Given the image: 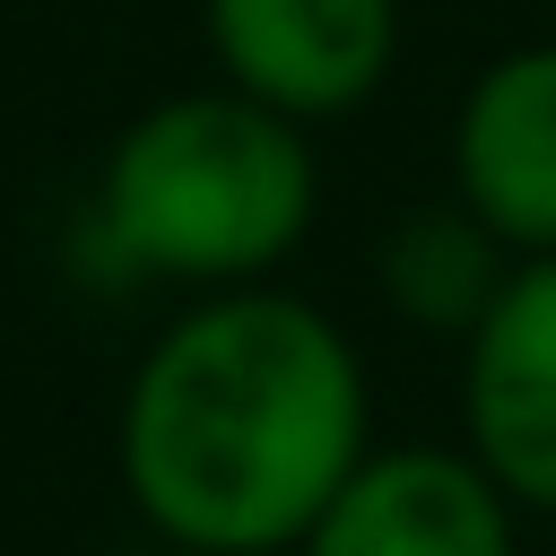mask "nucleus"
Segmentation results:
<instances>
[{
  "mask_svg": "<svg viewBox=\"0 0 556 556\" xmlns=\"http://www.w3.org/2000/svg\"><path fill=\"white\" fill-rule=\"evenodd\" d=\"M321 165L304 122L243 87H182L130 113L96 165V243L165 287H269L313 235Z\"/></svg>",
  "mask_w": 556,
  "mask_h": 556,
  "instance_id": "obj_2",
  "label": "nucleus"
},
{
  "mask_svg": "<svg viewBox=\"0 0 556 556\" xmlns=\"http://www.w3.org/2000/svg\"><path fill=\"white\" fill-rule=\"evenodd\" d=\"M460 443L521 513H556V252L513 261L460 339Z\"/></svg>",
  "mask_w": 556,
  "mask_h": 556,
  "instance_id": "obj_4",
  "label": "nucleus"
},
{
  "mask_svg": "<svg viewBox=\"0 0 556 556\" xmlns=\"http://www.w3.org/2000/svg\"><path fill=\"white\" fill-rule=\"evenodd\" d=\"M217 78L287 122H339L400 61V0H200Z\"/></svg>",
  "mask_w": 556,
  "mask_h": 556,
  "instance_id": "obj_3",
  "label": "nucleus"
},
{
  "mask_svg": "<svg viewBox=\"0 0 556 556\" xmlns=\"http://www.w3.org/2000/svg\"><path fill=\"white\" fill-rule=\"evenodd\" d=\"M374 278H382V304H391L408 330L469 339V330L486 321V304L504 295L513 252H504L460 200H426V208L391 217V235H382V252H374Z\"/></svg>",
  "mask_w": 556,
  "mask_h": 556,
  "instance_id": "obj_7",
  "label": "nucleus"
},
{
  "mask_svg": "<svg viewBox=\"0 0 556 556\" xmlns=\"http://www.w3.org/2000/svg\"><path fill=\"white\" fill-rule=\"evenodd\" d=\"M452 200L513 261L556 252V43H513L460 87Z\"/></svg>",
  "mask_w": 556,
  "mask_h": 556,
  "instance_id": "obj_6",
  "label": "nucleus"
},
{
  "mask_svg": "<svg viewBox=\"0 0 556 556\" xmlns=\"http://www.w3.org/2000/svg\"><path fill=\"white\" fill-rule=\"evenodd\" d=\"M513 513L469 443H374L295 556H521Z\"/></svg>",
  "mask_w": 556,
  "mask_h": 556,
  "instance_id": "obj_5",
  "label": "nucleus"
},
{
  "mask_svg": "<svg viewBox=\"0 0 556 556\" xmlns=\"http://www.w3.org/2000/svg\"><path fill=\"white\" fill-rule=\"evenodd\" d=\"M374 452L356 339L287 287L191 295L130 365L113 469L182 556H295Z\"/></svg>",
  "mask_w": 556,
  "mask_h": 556,
  "instance_id": "obj_1",
  "label": "nucleus"
}]
</instances>
